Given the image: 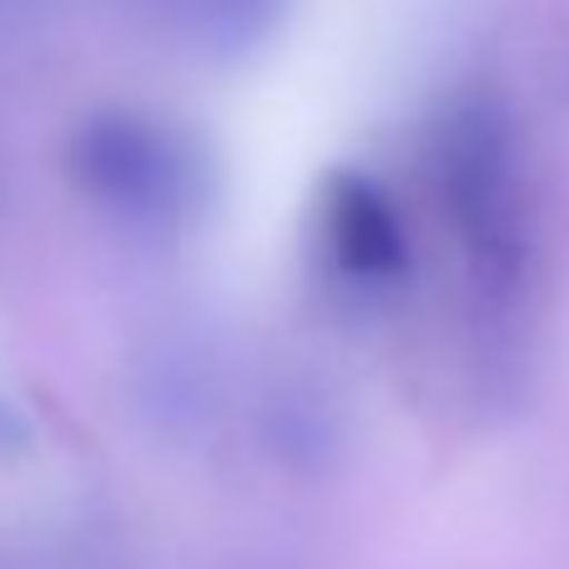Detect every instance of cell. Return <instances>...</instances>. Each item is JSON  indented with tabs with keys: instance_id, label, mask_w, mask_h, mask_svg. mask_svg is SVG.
Here are the masks:
<instances>
[{
	"instance_id": "obj_3",
	"label": "cell",
	"mask_w": 569,
	"mask_h": 569,
	"mask_svg": "<svg viewBox=\"0 0 569 569\" xmlns=\"http://www.w3.org/2000/svg\"><path fill=\"white\" fill-rule=\"evenodd\" d=\"M322 242L333 262L358 282H393L409 268V232L393 197L358 172L328 177L322 192Z\"/></svg>"
},
{
	"instance_id": "obj_1",
	"label": "cell",
	"mask_w": 569,
	"mask_h": 569,
	"mask_svg": "<svg viewBox=\"0 0 569 569\" xmlns=\"http://www.w3.org/2000/svg\"><path fill=\"white\" fill-rule=\"evenodd\" d=\"M66 177L97 212L137 232H177L212 197V161L187 127L151 111L101 107L76 121Z\"/></svg>"
},
{
	"instance_id": "obj_4",
	"label": "cell",
	"mask_w": 569,
	"mask_h": 569,
	"mask_svg": "<svg viewBox=\"0 0 569 569\" xmlns=\"http://www.w3.org/2000/svg\"><path fill=\"white\" fill-rule=\"evenodd\" d=\"M288 0H167V26L177 41L212 61H237L278 31Z\"/></svg>"
},
{
	"instance_id": "obj_2",
	"label": "cell",
	"mask_w": 569,
	"mask_h": 569,
	"mask_svg": "<svg viewBox=\"0 0 569 569\" xmlns=\"http://www.w3.org/2000/svg\"><path fill=\"white\" fill-rule=\"evenodd\" d=\"M433 192L495 278L519 268V141L495 97H463L433 131Z\"/></svg>"
}]
</instances>
